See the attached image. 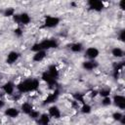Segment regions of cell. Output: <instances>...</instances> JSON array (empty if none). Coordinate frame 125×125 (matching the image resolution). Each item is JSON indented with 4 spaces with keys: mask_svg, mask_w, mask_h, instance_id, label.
<instances>
[{
    "mask_svg": "<svg viewBox=\"0 0 125 125\" xmlns=\"http://www.w3.org/2000/svg\"><path fill=\"white\" fill-rule=\"evenodd\" d=\"M39 80L35 78H28L23 81H21L16 85V89L20 94H26V93H31L35 92L39 89Z\"/></svg>",
    "mask_w": 125,
    "mask_h": 125,
    "instance_id": "obj_1",
    "label": "cell"
},
{
    "mask_svg": "<svg viewBox=\"0 0 125 125\" xmlns=\"http://www.w3.org/2000/svg\"><path fill=\"white\" fill-rule=\"evenodd\" d=\"M58 42L55 39H45L39 43H35L31 47V51L33 52H38V51H47L53 48L58 47Z\"/></svg>",
    "mask_w": 125,
    "mask_h": 125,
    "instance_id": "obj_2",
    "label": "cell"
},
{
    "mask_svg": "<svg viewBox=\"0 0 125 125\" xmlns=\"http://www.w3.org/2000/svg\"><path fill=\"white\" fill-rule=\"evenodd\" d=\"M44 26L47 28H53L56 27L59 23H60V19L58 17H54V16H47L44 20Z\"/></svg>",
    "mask_w": 125,
    "mask_h": 125,
    "instance_id": "obj_3",
    "label": "cell"
},
{
    "mask_svg": "<svg viewBox=\"0 0 125 125\" xmlns=\"http://www.w3.org/2000/svg\"><path fill=\"white\" fill-rule=\"evenodd\" d=\"M111 101L114 104V105L117 106L118 108H120V109L125 108V97L123 95H120V94L114 95L113 98L111 99Z\"/></svg>",
    "mask_w": 125,
    "mask_h": 125,
    "instance_id": "obj_4",
    "label": "cell"
},
{
    "mask_svg": "<svg viewBox=\"0 0 125 125\" xmlns=\"http://www.w3.org/2000/svg\"><path fill=\"white\" fill-rule=\"evenodd\" d=\"M98 66H99V62L96 60H86L82 62V68L88 71L94 70L98 68Z\"/></svg>",
    "mask_w": 125,
    "mask_h": 125,
    "instance_id": "obj_5",
    "label": "cell"
},
{
    "mask_svg": "<svg viewBox=\"0 0 125 125\" xmlns=\"http://www.w3.org/2000/svg\"><path fill=\"white\" fill-rule=\"evenodd\" d=\"M84 54L88 60H96L100 55V51L96 47H89L85 50Z\"/></svg>",
    "mask_w": 125,
    "mask_h": 125,
    "instance_id": "obj_6",
    "label": "cell"
},
{
    "mask_svg": "<svg viewBox=\"0 0 125 125\" xmlns=\"http://www.w3.org/2000/svg\"><path fill=\"white\" fill-rule=\"evenodd\" d=\"M88 5L91 10H94L96 12H100L104 8V3L100 0H90L88 2Z\"/></svg>",
    "mask_w": 125,
    "mask_h": 125,
    "instance_id": "obj_7",
    "label": "cell"
},
{
    "mask_svg": "<svg viewBox=\"0 0 125 125\" xmlns=\"http://www.w3.org/2000/svg\"><path fill=\"white\" fill-rule=\"evenodd\" d=\"M48 114L51 118H55V119H59L62 116V112L59 106L53 104L48 108Z\"/></svg>",
    "mask_w": 125,
    "mask_h": 125,
    "instance_id": "obj_8",
    "label": "cell"
},
{
    "mask_svg": "<svg viewBox=\"0 0 125 125\" xmlns=\"http://www.w3.org/2000/svg\"><path fill=\"white\" fill-rule=\"evenodd\" d=\"M2 90L3 92L6 94V95H9V96H12L16 90V84L12 81H8L6 82L5 84H3L2 86Z\"/></svg>",
    "mask_w": 125,
    "mask_h": 125,
    "instance_id": "obj_9",
    "label": "cell"
},
{
    "mask_svg": "<svg viewBox=\"0 0 125 125\" xmlns=\"http://www.w3.org/2000/svg\"><path fill=\"white\" fill-rule=\"evenodd\" d=\"M41 78L43 81H45L50 87H54L55 85H57V79H55L47 70L45 72H43V74L41 75Z\"/></svg>",
    "mask_w": 125,
    "mask_h": 125,
    "instance_id": "obj_10",
    "label": "cell"
},
{
    "mask_svg": "<svg viewBox=\"0 0 125 125\" xmlns=\"http://www.w3.org/2000/svg\"><path fill=\"white\" fill-rule=\"evenodd\" d=\"M20 58V53H18L17 51H11L8 53L7 58H6V62L8 64H13L15 63Z\"/></svg>",
    "mask_w": 125,
    "mask_h": 125,
    "instance_id": "obj_11",
    "label": "cell"
},
{
    "mask_svg": "<svg viewBox=\"0 0 125 125\" xmlns=\"http://www.w3.org/2000/svg\"><path fill=\"white\" fill-rule=\"evenodd\" d=\"M59 96H60V91H59L58 89L54 90V92H53V93L49 94V95H48V96L46 97V99L44 100V104H52V103H55V102H56V101L58 100Z\"/></svg>",
    "mask_w": 125,
    "mask_h": 125,
    "instance_id": "obj_12",
    "label": "cell"
},
{
    "mask_svg": "<svg viewBox=\"0 0 125 125\" xmlns=\"http://www.w3.org/2000/svg\"><path fill=\"white\" fill-rule=\"evenodd\" d=\"M5 115L10 118H16L20 115V110L16 107H8L5 109Z\"/></svg>",
    "mask_w": 125,
    "mask_h": 125,
    "instance_id": "obj_13",
    "label": "cell"
},
{
    "mask_svg": "<svg viewBox=\"0 0 125 125\" xmlns=\"http://www.w3.org/2000/svg\"><path fill=\"white\" fill-rule=\"evenodd\" d=\"M32 110H33V105H32V104H30V103H28V102H24V103L21 104V111L22 113L29 115Z\"/></svg>",
    "mask_w": 125,
    "mask_h": 125,
    "instance_id": "obj_14",
    "label": "cell"
},
{
    "mask_svg": "<svg viewBox=\"0 0 125 125\" xmlns=\"http://www.w3.org/2000/svg\"><path fill=\"white\" fill-rule=\"evenodd\" d=\"M46 56H47V51H38V52L34 53L32 60L36 62H40L46 58Z\"/></svg>",
    "mask_w": 125,
    "mask_h": 125,
    "instance_id": "obj_15",
    "label": "cell"
},
{
    "mask_svg": "<svg viewBox=\"0 0 125 125\" xmlns=\"http://www.w3.org/2000/svg\"><path fill=\"white\" fill-rule=\"evenodd\" d=\"M30 21H31V18L27 13L23 12L20 14V24L27 25L28 23H30Z\"/></svg>",
    "mask_w": 125,
    "mask_h": 125,
    "instance_id": "obj_16",
    "label": "cell"
},
{
    "mask_svg": "<svg viewBox=\"0 0 125 125\" xmlns=\"http://www.w3.org/2000/svg\"><path fill=\"white\" fill-rule=\"evenodd\" d=\"M50 121H51V117L49 116L48 113H42L38 118V123L40 125H49Z\"/></svg>",
    "mask_w": 125,
    "mask_h": 125,
    "instance_id": "obj_17",
    "label": "cell"
},
{
    "mask_svg": "<svg viewBox=\"0 0 125 125\" xmlns=\"http://www.w3.org/2000/svg\"><path fill=\"white\" fill-rule=\"evenodd\" d=\"M111 55L116 59H122L124 57V51L119 47H114L111 50Z\"/></svg>",
    "mask_w": 125,
    "mask_h": 125,
    "instance_id": "obj_18",
    "label": "cell"
},
{
    "mask_svg": "<svg viewBox=\"0 0 125 125\" xmlns=\"http://www.w3.org/2000/svg\"><path fill=\"white\" fill-rule=\"evenodd\" d=\"M55 79H58V77H59V75H60V73H59V69L57 68V66L55 65V64H51V65H49V67H48V70H47Z\"/></svg>",
    "mask_w": 125,
    "mask_h": 125,
    "instance_id": "obj_19",
    "label": "cell"
},
{
    "mask_svg": "<svg viewBox=\"0 0 125 125\" xmlns=\"http://www.w3.org/2000/svg\"><path fill=\"white\" fill-rule=\"evenodd\" d=\"M70 50L73 53H80L83 50V44L80 42H75L70 45Z\"/></svg>",
    "mask_w": 125,
    "mask_h": 125,
    "instance_id": "obj_20",
    "label": "cell"
},
{
    "mask_svg": "<svg viewBox=\"0 0 125 125\" xmlns=\"http://www.w3.org/2000/svg\"><path fill=\"white\" fill-rule=\"evenodd\" d=\"M80 111L84 114H89L91 111H92V106L89 104H82L81 107H80Z\"/></svg>",
    "mask_w": 125,
    "mask_h": 125,
    "instance_id": "obj_21",
    "label": "cell"
},
{
    "mask_svg": "<svg viewBox=\"0 0 125 125\" xmlns=\"http://www.w3.org/2000/svg\"><path fill=\"white\" fill-rule=\"evenodd\" d=\"M110 93H111V91H110L109 88H103V89H101V90L99 91V95H100L101 97H103V98L109 97V96H110Z\"/></svg>",
    "mask_w": 125,
    "mask_h": 125,
    "instance_id": "obj_22",
    "label": "cell"
},
{
    "mask_svg": "<svg viewBox=\"0 0 125 125\" xmlns=\"http://www.w3.org/2000/svg\"><path fill=\"white\" fill-rule=\"evenodd\" d=\"M16 14V10L12 7H9V8H6L5 11H4V16L5 17H13L14 15Z\"/></svg>",
    "mask_w": 125,
    "mask_h": 125,
    "instance_id": "obj_23",
    "label": "cell"
},
{
    "mask_svg": "<svg viewBox=\"0 0 125 125\" xmlns=\"http://www.w3.org/2000/svg\"><path fill=\"white\" fill-rule=\"evenodd\" d=\"M123 116H124V114L121 113L120 111H115V112L112 113V119H113L114 121H117V122H119L120 119H121Z\"/></svg>",
    "mask_w": 125,
    "mask_h": 125,
    "instance_id": "obj_24",
    "label": "cell"
},
{
    "mask_svg": "<svg viewBox=\"0 0 125 125\" xmlns=\"http://www.w3.org/2000/svg\"><path fill=\"white\" fill-rule=\"evenodd\" d=\"M112 104V101H111V98L110 97H105V98H103L102 100V104L104 106H108Z\"/></svg>",
    "mask_w": 125,
    "mask_h": 125,
    "instance_id": "obj_25",
    "label": "cell"
},
{
    "mask_svg": "<svg viewBox=\"0 0 125 125\" xmlns=\"http://www.w3.org/2000/svg\"><path fill=\"white\" fill-rule=\"evenodd\" d=\"M40 114H41V113H40L38 110L33 109V110L30 112L29 117H30V118H32V119H38V118H39V116H40Z\"/></svg>",
    "mask_w": 125,
    "mask_h": 125,
    "instance_id": "obj_26",
    "label": "cell"
},
{
    "mask_svg": "<svg viewBox=\"0 0 125 125\" xmlns=\"http://www.w3.org/2000/svg\"><path fill=\"white\" fill-rule=\"evenodd\" d=\"M14 33H15V35H16V36L21 37V36H22L23 31H22V29H21L20 26H18V27H16V28L14 29Z\"/></svg>",
    "mask_w": 125,
    "mask_h": 125,
    "instance_id": "obj_27",
    "label": "cell"
},
{
    "mask_svg": "<svg viewBox=\"0 0 125 125\" xmlns=\"http://www.w3.org/2000/svg\"><path fill=\"white\" fill-rule=\"evenodd\" d=\"M118 38H119V40H120V41L124 42V39H125V30H124V29H121V30L119 31Z\"/></svg>",
    "mask_w": 125,
    "mask_h": 125,
    "instance_id": "obj_28",
    "label": "cell"
},
{
    "mask_svg": "<svg viewBox=\"0 0 125 125\" xmlns=\"http://www.w3.org/2000/svg\"><path fill=\"white\" fill-rule=\"evenodd\" d=\"M13 20H14V21H15L17 24L20 25V14H15V15L13 16Z\"/></svg>",
    "mask_w": 125,
    "mask_h": 125,
    "instance_id": "obj_29",
    "label": "cell"
},
{
    "mask_svg": "<svg viewBox=\"0 0 125 125\" xmlns=\"http://www.w3.org/2000/svg\"><path fill=\"white\" fill-rule=\"evenodd\" d=\"M99 95V91H97V90H93V91H91V93H90V97L93 99V98H96L97 96Z\"/></svg>",
    "mask_w": 125,
    "mask_h": 125,
    "instance_id": "obj_30",
    "label": "cell"
},
{
    "mask_svg": "<svg viewBox=\"0 0 125 125\" xmlns=\"http://www.w3.org/2000/svg\"><path fill=\"white\" fill-rule=\"evenodd\" d=\"M4 106H5V101L2 100V99H0V109L3 108Z\"/></svg>",
    "mask_w": 125,
    "mask_h": 125,
    "instance_id": "obj_31",
    "label": "cell"
},
{
    "mask_svg": "<svg viewBox=\"0 0 125 125\" xmlns=\"http://www.w3.org/2000/svg\"><path fill=\"white\" fill-rule=\"evenodd\" d=\"M119 7H120L121 10H124V1H123V0L119 2Z\"/></svg>",
    "mask_w": 125,
    "mask_h": 125,
    "instance_id": "obj_32",
    "label": "cell"
},
{
    "mask_svg": "<svg viewBox=\"0 0 125 125\" xmlns=\"http://www.w3.org/2000/svg\"><path fill=\"white\" fill-rule=\"evenodd\" d=\"M0 81H1V79H0Z\"/></svg>",
    "mask_w": 125,
    "mask_h": 125,
    "instance_id": "obj_33",
    "label": "cell"
}]
</instances>
